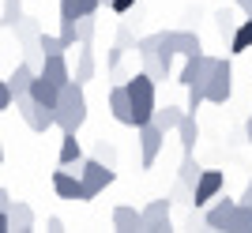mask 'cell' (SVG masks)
<instances>
[{
	"label": "cell",
	"mask_w": 252,
	"mask_h": 233,
	"mask_svg": "<svg viewBox=\"0 0 252 233\" xmlns=\"http://www.w3.org/2000/svg\"><path fill=\"white\" fill-rule=\"evenodd\" d=\"M125 87H128V98H132V128L151 124V120H155V109H158V94H155L158 83L147 72H136V75L125 79Z\"/></svg>",
	"instance_id": "1"
},
{
	"label": "cell",
	"mask_w": 252,
	"mask_h": 233,
	"mask_svg": "<svg viewBox=\"0 0 252 233\" xmlns=\"http://www.w3.org/2000/svg\"><path fill=\"white\" fill-rule=\"evenodd\" d=\"M53 120L61 132H79L87 124V94H83V83H68L57 98V109H53Z\"/></svg>",
	"instance_id": "2"
},
{
	"label": "cell",
	"mask_w": 252,
	"mask_h": 233,
	"mask_svg": "<svg viewBox=\"0 0 252 233\" xmlns=\"http://www.w3.org/2000/svg\"><path fill=\"white\" fill-rule=\"evenodd\" d=\"M196 53H203L200 34H192V30H162L158 60L166 64L169 72H173V60H177V57H196Z\"/></svg>",
	"instance_id": "3"
},
{
	"label": "cell",
	"mask_w": 252,
	"mask_h": 233,
	"mask_svg": "<svg viewBox=\"0 0 252 233\" xmlns=\"http://www.w3.org/2000/svg\"><path fill=\"white\" fill-rule=\"evenodd\" d=\"M79 177H83V203H91L98 192H105L117 180V170L105 166L102 158H83L79 162Z\"/></svg>",
	"instance_id": "4"
},
{
	"label": "cell",
	"mask_w": 252,
	"mask_h": 233,
	"mask_svg": "<svg viewBox=\"0 0 252 233\" xmlns=\"http://www.w3.org/2000/svg\"><path fill=\"white\" fill-rule=\"evenodd\" d=\"M203 90H207V102H211V106H226V102H230V94H233V64L226 60V57H215Z\"/></svg>",
	"instance_id": "5"
},
{
	"label": "cell",
	"mask_w": 252,
	"mask_h": 233,
	"mask_svg": "<svg viewBox=\"0 0 252 233\" xmlns=\"http://www.w3.org/2000/svg\"><path fill=\"white\" fill-rule=\"evenodd\" d=\"M15 109H19V116L27 120V128H31V132H49V128H57L53 109L42 106V102H38V98H31V94H19V98H15Z\"/></svg>",
	"instance_id": "6"
},
{
	"label": "cell",
	"mask_w": 252,
	"mask_h": 233,
	"mask_svg": "<svg viewBox=\"0 0 252 233\" xmlns=\"http://www.w3.org/2000/svg\"><path fill=\"white\" fill-rule=\"evenodd\" d=\"M128 53H136V34L121 23V27H117V38H113V49H109V60H105V68H109L113 79H128L125 75V57Z\"/></svg>",
	"instance_id": "7"
},
{
	"label": "cell",
	"mask_w": 252,
	"mask_h": 233,
	"mask_svg": "<svg viewBox=\"0 0 252 233\" xmlns=\"http://www.w3.org/2000/svg\"><path fill=\"white\" fill-rule=\"evenodd\" d=\"M139 162H143V170H151L158 162V154H162V143H166V132L151 120V124H139Z\"/></svg>",
	"instance_id": "8"
},
{
	"label": "cell",
	"mask_w": 252,
	"mask_h": 233,
	"mask_svg": "<svg viewBox=\"0 0 252 233\" xmlns=\"http://www.w3.org/2000/svg\"><path fill=\"white\" fill-rule=\"evenodd\" d=\"M226 188V173L222 170H203L200 180H196V188H192V207H207L215 196H222Z\"/></svg>",
	"instance_id": "9"
},
{
	"label": "cell",
	"mask_w": 252,
	"mask_h": 233,
	"mask_svg": "<svg viewBox=\"0 0 252 233\" xmlns=\"http://www.w3.org/2000/svg\"><path fill=\"white\" fill-rule=\"evenodd\" d=\"M211 64H215V57L207 53H196V57H185V64H181V83L185 87H203L207 83V75H211Z\"/></svg>",
	"instance_id": "10"
},
{
	"label": "cell",
	"mask_w": 252,
	"mask_h": 233,
	"mask_svg": "<svg viewBox=\"0 0 252 233\" xmlns=\"http://www.w3.org/2000/svg\"><path fill=\"white\" fill-rule=\"evenodd\" d=\"M53 192H57V196H61V200H79L83 203V177H79V170H68V166H64V170H57L53 173Z\"/></svg>",
	"instance_id": "11"
},
{
	"label": "cell",
	"mask_w": 252,
	"mask_h": 233,
	"mask_svg": "<svg viewBox=\"0 0 252 233\" xmlns=\"http://www.w3.org/2000/svg\"><path fill=\"white\" fill-rule=\"evenodd\" d=\"M169 211H173V200H151L143 207V233L169 230Z\"/></svg>",
	"instance_id": "12"
},
{
	"label": "cell",
	"mask_w": 252,
	"mask_h": 233,
	"mask_svg": "<svg viewBox=\"0 0 252 233\" xmlns=\"http://www.w3.org/2000/svg\"><path fill=\"white\" fill-rule=\"evenodd\" d=\"M233 207H237V200H230V196H215V200L207 203V211H203V226H207V230H226Z\"/></svg>",
	"instance_id": "13"
},
{
	"label": "cell",
	"mask_w": 252,
	"mask_h": 233,
	"mask_svg": "<svg viewBox=\"0 0 252 233\" xmlns=\"http://www.w3.org/2000/svg\"><path fill=\"white\" fill-rule=\"evenodd\" d=\"M109 113H113V120H121V124H132V98H128L125 83H117L113 90H109Z\"/></svg>",
	"instance_id": "14"
},
{
	"label": "cell",
	"mask_w": 252,
	"mask_h": 233,
	"mask_svg": "<svg viewBox=\"0 0 252 233\" xmlns=\"http://www.w3.org/2000/svg\"><path fill=\"white\" fill-rule=\"evenodd\" d=\"M38 72H42L45 79H53V83L61 87V90H64V87H68V83H72V68H68V60H64V53H57V57H45V64H42V68H38Z\"/></svg>",
	"instance_id": "15"
},
{
	"label": "cell",
	"mask_w": 252,
	"mask_h": 233,
	"mask_svg": "<svg viewBox=\"0 0 252 233\" xmlns=\"http://www.w3.org/2000/svg\"><path fill=\"white\" fill-rule=\"evenodd\" d=\"M31 98H38L42 106H49V109H57V98H61V87L53 83V79H45L42 72L34 75V83H31V90H27Z\"/></svg>",
	"instance_id": "16"
},
{
	"label": "cell",
	"mask_w": 252,
	"mask_h": 233,
	"mask_svg": "<svg viewBox=\"0 0 252 233\" xmlns=\"http://www.w3.org/2000/svg\"><path fill=\"white\" fill-rule=\"evenodd\" d=\"M94 72H98V64H94V49H91V45H79V57H75V72H72V79L87 87L91 79H94Z\"/></svg>",
	"instance_id": "17"
},
{
	"label": "cell",
	"mask_w": 252,
	"mask_h": 233,
	"mask_svg": "<svg viewBox=\"0 0 252 233\" xmlns=\"http://www.w3.org/2000/svg\"><path fill=\"white\" fill-rule=\"evenodd\" d=\"M113 230H143V211H136V207H128V203H121V207H113Z\"/></svg>",
	"instance_id": "18"
},
{
	"label": "cell",
	"mask_w": 252,
	"mask_h": 233,
	"mask_svg": "<svg viewBox=\"0 0 252 233\" xmlns=\"http://www.w3.org/2000/svg\"><path fill=\"white\" fill-rule=\"evenodd\" d=\"M34 75H38V68H34V64H27V60H19V64H15V68H11L8 83H11V90H15V98H19V94H27V90H31Z\"/></svg>",
	"instance_id": "19"
},
{
	"label": "cell",
	"mask_w": 252,
	"mask_h": 233,
	"mask_svg": "<svg viewBox=\"0 0 252 233\" xmlns=\"http://www.w3.org/2000/svg\"><path fill=\"white\" fill-rule=\"evenodd\" d=\"M177 136H181V150H185V154H196V139H200V124H196V113H185V116H181Z\"/></svg>",
	"instance_id": "20"
},
{
	"label": "cell",
	"mask_w": 252,
	"mask_h": 233,
	"mask_svg": "<svg viewBox=\"0 0 252 233\" xmlns=\"http://www.w3.org/2000/svg\"><path fill=\"white\" fill-rule=\"evenodd\" d=\"M57 162H61V166H68V170L83 162V147H79L75 132H64V136H61V154H57Z\"/></svg>",
	"instance_id": "21"
},
{
	"label": "cell",
	"mask_w": 252,
	"mask_h": 233,
	"mask_svg": "<svg viewBox=\"0 0 252 233\" xmlns=\"http://www.w3.org/2000/svg\"><path fill=\"white\" fill-rule=\"evenodd\" d=\"M8 214H11V233H31L34 230V207H31V203L15 200Z\"/></svg>",
	"instance_id": "22"
},
{
	"label": "cell",
	"mask_w": 252,
	"mask_h": 233,
	"mask_svg": "<svg viewBox=\"0 0 252 233\" xmlns=\"http://www.w3.org/2000/svg\"><path fill=\"white\" fill-rule=\"evenodd\" d=\"M102 8V0H61V19H83Z\"/></svg>",
	"instance_id": "23"
},
{
	"label": "cell",
	"mask_w": 252,
	"mask_h": 233,
	"mask_svg": "<svg viewBox=\"0 0 252 233\" xmlns=\"http://www.w3.org/2000/svg\"><path fill=\"white\" fill-rule=\"evenodd\" d=\"M185 113H189V109H181V106H158L155 109V124L162 128V132H177V124H181Z\"/></svg>",
	"instance_id": "24"
},
{
	"label": "cell",
	"mask_w": 252,
	"mask_h": 233,
	"mask_svg": "<svg viewBox=\"0 0 252 233\" xmlns=\"http://www.w3.org/2000/svg\"><path fill=\"white\" fill-rule=\"evenodd\" d=\"M226 230H230V233H252V203L237 200V207H233L230 226H226Z\"/></svg>",
	"instance_id": "25"
},
{
	"label": "cell",
	"mask_w": 252,
	"mask_h": 233,
	"mask_svg": "<svg viewBox=\"0 0 252 233\" xmlns=\"http://www.w3.org/2000/svg\"><path fill=\"white\" fill-rule=\"evenodd\" d=\"M249 49H252V19H241L230 38V53H249Z\"/></svg>",
	"instance_id": "26"
},
{
	"label": "cell",
	"mask_w": 252,
	"mask_h": 233,
	"mask_svg": "<svg viewBox=\"0 0 252 233\" xmlns=\"http://www.w3.org/2000/svg\"><path fill=\"white\" fill-rule=\"evenodd\" d=\"M23 15H27V11H23V0H4V8H0V23H4V27L15 30Z\"/></svg>",
	"instance_id": "27"
},
{
	"label": "cell",
	"mask_w": 252,
	"mask_h": 233,
	"mask_svg": "<svg viewBox=\"0 0 252 233\" xmlns=\"http://www.w3.org/2000/svg\"><path fill=\"white\" fill-rule=\"evenodd\" d=\"M200 166H196V158H192V154H185V158H181V173H177V180L181 184H189V188H196V180H200Z\"/></svg>",
	"instance_id": "28"
},
{
	"label": "cell",
	"mask_w": 252,
	"mask_h": 233,
	"mask_svg": "<svg viewBox=\"0 0 252 233\" xmlns=\"http://www.w3.org/2000/svg\"><path fill=\"white\" fill-rule=\"evenodd\" d=\"M139 60H143V72H147L151 79H155V83H166L169 68H166L162 60H158V53H151V57H139Z\"/></svg>",
	"instance_id": "29"
},
{
	"label": "cell",
	"mask_w": 252,
	"mask_h": 233,
	"mask_svg": "<svg viewBox=\"0 0 252 233\" xmlns=\"http://www.w3.org/2000/svg\"><path fill=\"white\" fill-rule=\"evenodd\" d=\"M215 27H219L222 38H233V30H237V19H233V11H230V8L215 11Z\"/></svg>",
	"instance_id": "30"
},
{
	"label": "cell",
	"mask_w": 252,
	"mask_h": 233,
	"mask_svg": "<svg viewBox=\"0 0 252 233\" xmlns=\"http://www.w3.org/2000/svg\"><path fill=\"white\" fill-rule=\"evenodd\" d=\"M42 53L45 57H57V53H68V45H64L61 34H45L42 30Z\"/></svg>",
	"instance_id": "31"
},
{
	"label": "cell",
	"mask_w": 252,
	"mask_h": 233,
	"mask_svg": "<svg viewBox=\"0 0 252 233\" xmlns=\"http://www.w3.org/2000/svg\"><path fill=\"white\" fill-rule=\"evenodd\" d=\"M158 45H162V30L158 34H143V38H136V53L151 57V53H158Z\"/></svg>",
	"instance_id": "32"
},
{
	"label": "cell",
	"mask_w": 252,
	"mask_h": 233,
	"mask_svg": "<svg viewBox=\"0 0 252 233\" xmlns=\"http://www.w3.org/2000/svg\"><path fill=\"white\" fill-rule=\"evenodd\" d=\"M94 15H83V19H79V45H91L94 42Z\"/></svg>",
	"instance_id": "33"
},
{
	"label": "cell",
	"mask_w": 252,
	"mask_h": 233,
	"mask_svg": "<svg viewBox=\"0 0 252 233\" xmlns=\"http://www.w3.org/2000/svg\"><path fill=\"white\" fill-rule=\"evenodd\" d=\"M94 158H102L105 166H113V170H117V147H113V143H105V139H102V143L94 147Z\"/></svg>",
	"instance_id": "34"
},
{
	"label": "cell",
	"mask_w": 252,
	"mask_h": 233,
	"mask_svg": "<svg viewBox=\"0 0 252 233\" xmlns=\"http://www.w3.org/2000/svg\"><path fill=\"white\" fill-rule=\"evenodd\" d=\"M102 8L117 11V15H128V11L136 8V0H102Z\"/></svg>",
	"instance_id": "35"
},
{
	"label": "cell",
	"mask_w": 252,
	"mask_h": 233,
	"mask_svg": "<svg viewBox=\"0 0 252 233\" xmlns=\"http://www.w3.org/2000/svg\"><path fill=\"white\" fill-rule=\"evenodd\" d=\"M11 102H15V90H11L8 79H0V113H4V109H11Z\"/></svg>",
	"instance_id": "36"
},
{
	"label": "cell",
	"mask_w": 252,
	"mask_h": 233,
	"mask_svg": "<svg viewBox=\"0 0 252 233\" xmlns=\"http://www.w3.org/2000/svg\"><path fill=\"white\" fill-rule=\"evenodd\" d=\"M11 203H15V200H11V192L0 188V211H11Z\"/></svg>",
	"instance_id": "37"
},
{
	"label": "cell",
	"mask_w": 252,
	"mask_h": 233,
	"mask_svg": "<svg viewBox=\"0 0 252 233\" xmlns=\"http://www.w3.org/2000/svg\"><path fill=\"white\" fill-rule=\"evenodd\" d=\"M237 11H241L245 19H252V0H237Z\"/></svg>",
	"instance_id": "38"
},
{
	"label": "cell",
	"mask_w": 252,
	"mask_h": 233,
	"mask_svg": "<svg viewBox=\"0 0 252 233\" xmlns=\"http://www.w3.org/2000/svg\"><path fill=\"white\" fill-rule=\"evenodd\" d=\"M0 233H11V214L0 211Z\"/></svg>",
	"instance_id": "39"
},
{
	"label": "cell",
	"mask_w": 252,
	"mask_h": 233,
	"mask_svg": "<svg viewBox=\"0 0 252 233\" xmlns=\"http://www.w3.org/2000/svg\"><path fill=\"white\" fill-rule=\"evenodd\" d=\"M45 226H49L53 233H57V230H64V222H61V218H57V214H49V218H45Z\"/></svg>",
	"instance_id": "40"
},
{
	"label": "cell",
	"mask_w": 252,
	"mask_h": 233,
	"mask_svg": "<svg viewBox=\"0 0 252 233\" xmlns=\"http://www.w3.org/2000/svg\"><path fill=\"white\" fill-rule=\"evenodd\" d=\"M245 143H252V113H249V120H245Z\"/></svg>",
	"instance_id": "41"
},
{
	"label": "cell",
	"mask_w": 252,
	"mask_h": 233,
	"mask_svg": "<svg viewBox=\"0 0 252 233\" xmlns=\"http://www.w3.org/2000/svg\"><path fill=\"white\" fill-rule=\"evenodd\" d=\"M241 203H252V180L245 184V196H241Z\"/></svg>",
	"instance_id": "42"
},
{
	"label": "cell",
	"mask_w": 252,
	"mask_h": 233,
	"mask_svg": "<svg viewBox=\"0 0 252 233\" xmlns=\"http://www.w3.org/2000/svg\"><path fill=\"white\" fill-rule=\"evenodd\" d=\"M0 162H4V143H0Z\"/></svg>",
	"instance_id": "43"
},
{
	"label": "cell",
	"mask_w": 252,
	"mask_h": 233,
	"mask_svg": "<svg viewBox=\"0 0 252 233\" xmlns=\"http://www.w3.org/2000/svg\"><path fill=\"white\" fill-rule=\"evenodd\" d=\"M0 27H4V23H0Z\"/></svg>",
	"instance_id": "44"
}]
</instances>
